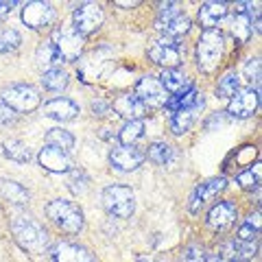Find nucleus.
I'll return each instance as SVG.
<instances>
[{"label":"nucleus","mask_w":262,"mask_h":262,"mask_svg":"<svg viewBox=\"0 0 262 262\" xmlns=\"http://www.w3.org/2000/svg\"><path fill=\"white\" fill-rule=\"evenodd\" d=\"M11 9H13V3H0V22L11 13Z\"/></svg>","instance_id":"ea45409f"},{"label":"nucleus","mask_w":262,"mask_h":262,"mask_svg":"<svg viewBox=\"0 0 262 262\" xmlns=\"http://www.w3.org/2000/svg\"><path fill=\"white\" fill-rule=\"evenodd\" d=\"M149 57L153 63L162 66L164 70H173L182 63V46H179L177 39L160 37L158 42H153V46L149 48Z\"/></svg>","instance_id":"6e6552de"},{"label":"nucleus","mask_w":262,"mask_h":262,"mask_svg":"<svg viewBox=\"0 0 262 262\" xmlns=\"http://www.w3.org/2000/svg\"><path fill=\"white\" fill-rule=\"evenodd\" d=\"M138 262H149V260H144V258H142V260H138Z\"/></svg>","instance_id":"37998d69"},{"label":"nucleus","mask_w":262,"mask_h":262,"mask_svg":"<svg viewBox=\"0 0 262 262\" xmlns=\"http://www.w3.org/2000/svg\"><path fill=\"white\" fill-rule=\"evenodd\" d=\"M3 153H5V158H9V160L18 162V164H27L33 158L31 149L20 140H5L3 142Z\"/></svg>","instance_id":"bb28decb"},{"label":"nucleus","mask_w":262,"mask_h":262,"mask_svg":"<svg viewBox=\"0 0 262 262\" xmlns=\"http://www.w3.org/2000/svg\"><path fill=\"white\" fill-rule=\"evenodd\" d=\"M134 94L140 98L144 107H164L170 98L168 92L164 90V85L160 83V79L151 77V75H146V77H142L140 81H138Z\"/></svg>","instance_id":"1a4fd4ad"},{"label":"nucleus","mask_w":262,"mask_h":262,"mask_svg":"<svg viewBox=\"0 0 262 262\" xmlns=\"http://www.w3.org/2000/svg\"><path fill=\"white\" fill-rule=\"evenodd\" d=\"M37 162L39 166L48 173H70L72 170V160H70V153H66L57 146H44L37 155Z\"/></svg>","instance_id":"ddd939ff"},{"label":"nucleus","mask_w":262,"mask_h":262,"mask_svg":"<svg viewBox=\"0 0 262 262\" xmlns=\"http://www.w3.org/2000/svg\"><path fill=\"white\" fill-rule=\"evenodd\" d=\"M11 120H15V112H11L5 103H0V122L7 125V122H11Z\"/></svg>","instance_id":"58836bf2"},{"label":"nucleus","mask_w":262,"mask_h":262,"mask_svg":"<svg viewBox=\"0 0 262 262\" xmlns=\"http://www.w3.org/2000/svg\"><path fill=\"white\" fill-rule=\"evenodd\" d=\"M206 262H223V260H221L219 253H214V256H206Z\"/></svg>","instance_id":"a19ab883"},{"label":"nucleus","mask_w":262,"mask_h":262,"mask_svg":"<svg viewBox=\"0 0 262 262\" xmlns=\"http://www.w3.org/2000/svg\"><path fill=\"white\" fill-rule=\"evenodd\" d=\"M260 105V92L258 88H245L238 90L227 105V114L232 118H251Z\"/></svg>","instance_id":"9b49d317"},{"label":"nucleus","mask_w":262,"mask_h":262,"mask_svg":"<svg viewBox=\"0 0 262 262\" xmlns=\"http://www.w3.org/2000/svg\"><path fill=\"white\" fill-rule=\"evenodd\" d=\"M225 42H223V33L216 29H208L201 33L199 42H196V68L206 75H212L221 59H223Z\"/></svg>","instance_id":"f257e3e1"},{"label":"nucleus","mask_w":262,"mask_h":262,"mask_svg":"<svg viewBox=\"0 0 262 262\" xmlns=\"http://www.w3.org/2000/svg\"><path fill=\"white\" fill-rule=\"evenodd\" d=\"M90 107H92L94 116H107V114L112 112V105H110L107 101H101V98H98V101H92V105H90Z\"/></svg>","instance_id":"4c0bfd02"},{"label":"nucleus","mask_w":262,"mask_h":262,"mask_svg":"<svg viewBox=\"0 0 262 262\" xmlns=\"http://www.w3.org/2000/svg\"><path fill=\"white\" fill-rule=\"evenodd\" d=\"M251 22L247 18V13H236V18L232 22V33H234V37L238 39L241 44H245L247 39L251 37Z\"/></svg>","instance_id":"7c9ffc66"},{"label":"nucleus","mask_w":262,"mask_h":262,"mask_svg":"<svg viewBox=\"0 0 262 262\" xmlns=\"http://www.w3.org/2000/svg\"><path fill=\"white\" fill-rule=\"evenodd\" d=\"M103 208L107 210L110 216L116 219H129L136 212V194L129 186L114 184L103 190Z\"/></svg>","instance_id":"20e7f679"},{"label":"nucleus","mask_w":262,"mask_h":262,"mask_svg":"<svg viewBox=\"0 0 262 262\" xmlns=\"http://www.w3.org/2000/svg\"><path fill=\"white\" fill-rule=\"evenodd\" d=\"M236 216H238V208L232 201H219L208 212V225L214 232H225V229H229L236 223Z\"/></svg>","instance_id":"dca6fc26"},{"label":"nucleus","mask_w":262,"mask_h":262,"mask_svg":"<svg viewBox=\"0 0 262 262\" xmlns=\"http://www.w3.org/2000/svg\"><path fill=\"white\" fill-rule=\"evenodd\" d=\"M245 77H247L249 83H253V81L258 83V79H260V61L258 59L247 61V66H245Z\"/></svg>","instance_id":"e433bc0d"},{"label":"nucleus","mask_w":262,"mask_h":262,"mask_svg":"<svg viewBox=\"0 0 262 262\" xmlns=\"http://www.w3.org/2000/svg\"><path fill=\"white\" fill-rule=\"evenodd\" d=\"M160 83L164 85V90L168 92V96L173 94V96H177V94H186L188 90H192V81H190V77L188 75H184L182 70H177V68H173V70H164L162 72V77H160Z\"/></svg>","instance_id":"aec40b11"},{"label":"nucleus","mask_w":262,"mask_h":262,"mask_svg":"<svg viewBox=\"0 0 262 262\" xmlns=\"http://www.w3.org/2000/svg\"><path fill=\"white\" fill-rule=\"evenodd\" d=\"M51 42L63 61H77L81 53H83L85 37L81 35V33H77V29L72 27V24H66V27H57L53 31Z\"/></svg>","instance_id":"423d86ee"},{"label":"nucleus","mask_w":262,"mask_h":262,"mask_svg":"<svg viewBox=\"0 0 262 262\" xmlns=\"http://www.w3.org/2000/svg\"><path fill=\"white\" fill-rule=\"evenodd\" d=\"M225 15H227L225 3H203L199 9V22L208 31V29H214L221 20H225Z\"/></svg>","instance_id":"412c9836"},{"label":"nucleus","mask_w":262,"mask_h":262,"mask_svg":"<svg viewBox=\"0 0 262 262\" xmlns=\"http://www.w3.org/2000/svg\"><path fill=\"white\" fill-rule=\"evenodd\" d=\"M35 61L44 72H48V70H55L63 59L59 57V53H57V48L53 46V42H42L37 46V51H35Z\"/></svg>","instance_id":"4be33fe9"},{"label":"nucleus","mask_w":262,"mask_h":262,"mask_svg":"<svg viewBox=\"0 0 262 262\" xmlns=\"http://www.w3.org/2000/svg\"><path fill=\"white\" fill-rule=\"evenodd\" d=\"M179 262H206V251L199 245H188L179 256Z\"/></svg>","instance_id":"72a5a7b5"},{"label":"nucleus","mask_w":262,"mask_h":262,"mask_svg":"<svg viewBox=\"0 0 262 262\" xmlns=\"http://www.w3.org/2000/svg\"><path fill=\"white\" fill-rule=\"evenodd\" d=\"M258 232H260L258 227H253V225H249V223H245V225H241V229H238V238H236V241H241V243H251V241H256V238H258Z\"/></svg>","instance_id":"c9c22d12"},{"label":"nucleus","mask_w":262,"mask_h":262,"mask_svg":"<svg viewBox=\"0 0 262 262\" xmlns=\"http://www.w3.org/2000/svg\"><path fill=\"white\" fill-rule=\"evenodd\" d=\"M190 18H188L186 13H177L175 18H170L168 22H164L162 27H158L162 33H164V37H170V39H175V37H182L186 35L188 31H190Z\"/></svg>","instance_id":"5701e85b"},{"label":"nucleus","mask_w":262,"mask_h":262,"mask_svg":"<svg viewBox=\"0 0 262 262\" xmlns=\"http://www.w3.org/2000/svg\"><path fill=\"white\" fill-rule=\"evenodd\" d=\"M142 136H144V122L142 120H129L118 131V140L125 146H136V142L140 140Z\"/></svg>","instance_id":"393cba45"},{"label":"nucleus","mask_w":262,"mask_h":262,"mask_svg":"<svg viewBox=\"0 0 262 262\" xmlns=\"http://www.w3.org/2000/svg\"><path fill=\"white\" fill-rule=\"evenodd\" d=\"M112 110L116 112L120 118H125L127 122L129 120H142V116L146 114V107L142 105V101L136 94H131V92L120 94V96L114 98Z\"/></svg>","instance_id":"a211bd4d"},{"label":"nucleus","mask_w":262,"mask_h":262,"mask_svg":"<svg viewBox=\"0 0 262 262\" xmlns=\"http://www.w3.org/2000/svg\"><path fill=\"white\" fill-rule=\"evenodd\" d=\"M118 7H138V5H140V3H136V0H134V3H116Z\"/></svg>","instance_id":"79ce46f5"},{"label":"nucleus","mask_w":262,"mask_h":262,"mask_svg":"<svg viewBox=\"0 0 262 262\" xmlns=\"http://www.w3.org/2000/svg\"><path fill=\"white\" fill-rule=\"evenodd\" d=\"M79 105L72 101V98H66V96H57L51 98L48 103H44V114L53 120H59V122H70L79 116Z\"/></svg>","instance_id":"f3484780"},{"label":"nucleus","mask_w":262,"mask_h":262,"mask_svg":"<svg viewBox=\"0 0 262 262\" xmlns=\"http://www.w3.org/2000/svg\"><path fill=\"white\" fill-rule=\"evenodd\" d=\"M103 20H105V13L101 9V5H96V3L79 5L75 9V13H72V27H75L77 33H81L83 37L101 29Z\"/></svg>","instance_id":"0eeeda50"},{"label":"nucleus","mask_w":262,"mask_h":262,"mask_svg":"<svg viewBox=\"0 0 262 262\" xmlns=\"http://www.w3.org/2000/svg\"><path fill=\"white\" fill-rule=\"evenodd\" d=\"M53 262H96L92 251L77 243H57L51 249Z\"/></svg>","instance_id":"2eb2a0df"},{"label":"nucleus","mask_w":262,"mask_h":262,"mask_svg":"<svg viewBox=\"0 0 262 262\" xmlns=\"http://www.w3.org/2000/svg\"><path fill=\"white\" fill-rule=\"evenodd\" d=\"M46 216L66 234H79L83 229V212L68 199H55L46 206Z\"/></svg>","instance_id":"7ed1b4c3"},{"label":"nucleus","mask_w":262,"mask_h":262,"mask_svg":"<svg viewBox=\"0 0 262 262\" xmlns=\"http://www.w3.org/2000/svg\"><path fill=\"white\" fill-rule=\"evenodd\" d=\"M0 190L13 203H27L29 201V192L27 188L20 186L18 182H11V179H0Z\"/></svg>","instance_id":"c756f323"},{"label":"nucleus","mask_w":262,"mask_h":262,"mask_svg":"<svg viewBox=\"0 0 262 262\" xmlns=\"http://www.w3.org/2000/svg\"><path fill=\"white\" fill-rule=\"evenodd\" d=\"M146 160V153L138 146H114L110 151V164L114 170H120V173H129V170H136L138 166H142V162Z\"/></svg>","instance_id":"f8f14e48"},{"label":"nucleus","mask_w":262,"mask_h":262,"mask_svg":"<svg viewBox=\"0 0 262 262\" xmlns=\"http://www.w3.org/2000/svg\"><path fill=\"white\" fill-rule=\"evenodd\" d=\"M88 175L83 173V170H72V175H70V190L75 192V194H83L88 190Z\"/></svg>","instance_id":"f704fd0d"},{"label":"nucleus","mask_w":262,"mask_h":262,"mask_svg":"<svg viewBox=\"0 0 262 262\" xmlns=\"http://www.w3.org/2000/svg\"><path fill=\"white\" fill-rule=\"evenodd\" d=\"M20 44H22V37L18 31H13V29L0 31V53H13L20 48Z\"/></svg>","instance_id":"2f4dec72"},{"label":"nucleus","mask_w":262,"mask_h":262,"mask_svg":"<svg viewBox=\"0 0 262 262\" xmlns=\"http://www.w3.org/2000/svg\"><path fill=\"white\" fill-rule=\"evenodd\" d=\"M0 103H5L7 107L15 114H29L33 110L39 107V103H42V96L33 85H11L7 88L3 94H0Z\"/></svg>","instance_id":"39448f33"},{"label":"nucleus","mask_w":262,"mask_h":262,"mask_svg":"<svg viewBox=\"0 0 262 262\" xmlns=\"http://www.w3.org/2000/svg\"><path fill=\"white\" fill-rule=\"evenodd\" d=\"M70 83V77L68 72L61 70V68H55V70H48L42 75V85L48 90V92H63Z\"/></svg>","instance_id":"a878e982"},{"label":"nucleus","mask_w":262,"mask_h":262,"mask_svg":"<svg viewBox=\"0 0 262 262\" xmlns=\"http://www.w3.org/2000/svg\"><path fill=\"white\" fill-rule=\"evenodd\" d=\"M15 241L20 243V247L29 249L33 253H42L48 247V234L46 229L37 223L35 219H31L27 214H18L11 221Z\"/></svg>","instance_id":"f03ea898"},{"label":"nucleus","mask_w":262,"mask_h":262,"mask_svg":"<svg viewBox=\"0 0 262 262\" xmlns=\"http://www.w3.org/2000/svg\"><path fill=\"white\" fill-rule=\"evenodd\" d=\"M225 186H227V179L225 177H212L208 179V182H203L194 188V192L190 196V212H199L210 199H214V196H219L221 192L225 190Z\"/></svg>","instance_id":"4468645a"},{"label":"nucleus","mask_w":262,"mask_h":262,"mask_svg":"<svg viewBox=\"0 0 262 262\" xmlns=\"http://www.w3.org/2000/svg\"><path fill=\"white\" fill-rule=\"evenodd\" d=\"M46 144H48V146H57V149L70 153L72 146H75V138H72L70 131L55 127V129H51V131L46 134Z\"/></svg>","instance_id":"c85d7f7f"},{"label":"nucleus","mask_w":262,"mask_h":262,"mask_svg":"<svg viewBox=\"0 0 262 262\" xmlns=\"http://www.w3.org/2000/svg\"><path fill=\"white\" fill-rule=\"evenodd\" d=\"M146 158L155 164H160V166H168L175 160V149L166 142H153L149 146V151H146Z\"/></svg>","instance_id":"cd10ccee"},{"label":"nucleus","mask_w":262,"mask_h":262,"mask_svg":"<svg viewBox=\"0 0 262 262\" xmlns=\"http://www.w3.org/2000/svg\"><path fill=\"white\" fill-rule=\"evenodd\" d=\"M241 90V75L236 70H227L216 83V96L219 98H232Z\"/></svg>","instance_id":"b1692460"},{"label":"nucleus","mask_w":262,"mask_h":262,"mask_svg":"<svg viewBox=\"0 0 262 262\" xmlns=\"http://www.w3.org/2000/svg\"><path fill=\"white\" fill-rule=\"evenodd\" d=\"M57 20V11L53 5L48 3H27L22 7V22L27 24L29 29H35V31H42V29H48L51 24Z\"/></svg>","instance_id":"9d476101"},{"label":"nucleus","mask_w":262,"mask_h":262,"mask_svg":"<svg viewBox=\"0 0 262 262\" xmlns=\"http://www.w3.org/2000/svg\"><path fill=\"white\" fill-rule=\"evenodd\" d=\"M203 105H206V98H201L199 103L190 105V107H182L173 114V118H170V129H173L175 136H184L190 131V127L196 122L199 118V112L203 110Z\"/></svg>","instance_id":"6ab92c4d"},{"label":"nucleus","mask_w":262,"mask_h":262,"mask_svg":"<svg viewBox=\"0 0 262 262\" xmlns=\"http://www.w3.org/2000/svg\"><path fill=\"white\" fill-rule=\"evenodd\" d=\"M236 184L245 190H253V188H258L260 184V164H253V168H247L243 170V173L236 177Z\"/></svg>","instance_id":"473e14b6"}]
</instances>
